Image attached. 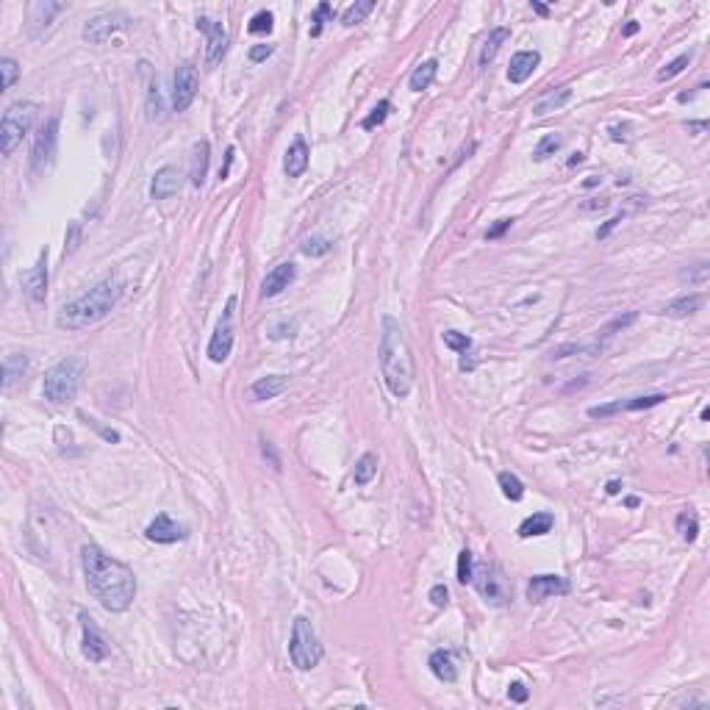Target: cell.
Listing matches in <instances>:
<instances>
[{"label":"cell","instance_id":"5","mask_svg":"<svg viewBox=\"0 0 710 710\" xmlns=\"http://www.w3.org/2000/svg\"><path fill=\"white\" fill-rule=\"evenodd\" d=\"M34 119H36V103H31V100L12 103L3 111V119H0V153L12 156L23 141V136L31 130Z\"/></svg>","mask_w":710,"mask_h":710},{"label":"cell","instance_id":"13","mask_svg":"<svg viewBox=\"0 0 710 710\" xmlns=\"http://www.w3.org/2000/svg\"><path fill=\"white\" fill-rule=\"evenodd\" d=\"M23 289L34 303H45V297H47V250H42L36 264L23 275Z\"/></svg>","mask_w":710,"mask_h":710},{"label":"cell","instance_id":"52","mask_svg":"<svg viewBox=\"0 0 710 710\" xmlns=\"http://www.w3.org/2000/svg\"><path fill=\"white\" fill-rule=\"evenodd\" d=\"M233 153H236V148H228V153H225V167L220 170V178L225 181L228 175H231V164H233Z\"/></svg>","mask_w":710,"mask_h":710},{"label":"cell","instance_id":"7","mask_svg":"<svg viewBox=\"0 0 710 710\" xmlns=\"http://www.w3.org/2000/svg\"><path fill=\"white\" fill-rule=\"evenodd\" d=\"M56 145H58V117H50L42 122V128L34 136V150H31V170L42 175L56 161Z\"/></svg>","mask_w":710,"mask_h":710},{"label":"cell","instance_id":"6","mask_svg":"<svg viewBox=\"0 0 710 710\" xmlns=\"http://www.w3.org/2000/svg\"><path fill=\"white\" fill-rule=\"evenodd\" d=\"M325 650L319 644V635L311 627V621L306 616H295V627H292V641H289V658L300 672H311L314 666H319Z\"/></svg>","mask_w":710,"mask_h":710},{"label":"cell","instance_id":"32","mask_svg":"<svg viewBox=\"0 0 710 710\" xmlns=\"http://www.w3.org/2000/svg\"><path fill=\"white\" fill-rule=\"evenodd\" d=\"M64 9H67L64 3H34L31 6V23H36V28H47L50 17L64 12Z\"/></svg>","mask_w":710,"mask_h":710},{"label":"cell","instance_id":"41","mask_svg":"<svg viewBox=\"0 0 710 710\" xmlns=\"http://www.w3.org/2000/svg\"><path fill=\"white\" fill-rule=\"evenodd\" d=\"M389 111H391V103H389V100H380V103L372 108V114L361 122V125H364V130H372V128L383 125V122H386V117H389Z\"/></svg>","mask_w":710,"mask_h":710},{"label":"cell","instance_id":"49","mask_svg":"<svg viewBox=\"0 0 710 710\" xmlns=\"http://www.w3.org/2000/svg\"><path fill=\"white\" fill-rule=\"evenodd\" d=\"M511 225H514V220H500V222H496V225H494V228L485 233V239H500V236H503V233H505Z\"/></svg>","mask_w":710,"mask_h":710},{"label":"cell","instance_id":"27","mask_svg":"<svg viewBox=\"0 0 710 710\" xmlns=\"http://www.w3.org/2000/svg\"><path fill=\"white\" fill-rule=\"evenodd\" d=\"M552 525H555V516H552V514H533V516H527V519L522 522L519 536H522V538L544 536V533H549V530H552Z\"/></svg>","mask_w":710,"mask_h":710},{"label":"cell","instance_id":"56","mask_svg":"<svg viewBox=\"0 0 710 710\" xmlns=\"http://www.w3.org/2000/svg\"><path fill=\"white\" fill-rule=\"evenodd\" d=\"M533 12H536V14H541V17H547V14H549V9H547L544 3H536V0H533Z\"/></svg>","mask_w":710,"mask_h":710},{"label":"cell","instance_id":"33","mask_svg":"<svg viewBox=\"0 0 710 710\" xmlns=\"http://www.w3.org/2000/svg\"><path fill=\"white\" fill-rule=\"evenodd\" d=\"M500 488H503V494L508 496L511 503H519L522 496H525V485H522V480L514 474V472H500Z\"/></svg>","mask_w":710,"mask_h":710},{"label":"cell","instance_id":"61","mask_svg":"<svg viewBox=\"0 0 710 710\" xmlns=\"http://www.w3.org/2000/svg\"><path fill=\"white\" fill-rule=\"evenodd\" d=\"M597 183H599V178H597V175H591V178H588L583 186H586V189H591V186H597Z\"/></svg>","mask_w":710,"mask_h":710},{"label":"cell","instance_id":"22","mask_svg":"<svg viewBox=\"0 0 710 710\" xmlns=\"http://www.w3.org/2000/svg\"><path fill=\"white\" fill-rule=\"evenodd\" d=\"M569 100H572V87H569V84H563V87L549 89L547 95H541V98L533 103V114H536V117H544V114H549V111L563 108Z\"/></svg>","mask_w":710,"mask_h":710},{"label":"cell","instance_id":"28","mask_svg":"<svg viewBox=\"0 0 710 710\" xmlns=\"http://www.w3.org/2000/svg\"><path fill=\"white\" fill-rule=\"evenodd\" d=\"M702 303H705L702 295H685V297H677L674 303H669V306L663 308V314H666V317H688V314L699 311Z\"/></svg>","mask_w":710,"mask_h":710},{"label":"cell","instance_id":"10","mask_svg":"<svg viewBox=\"0 0 710 710\" xmlns=\"http://www.w3.org/2000/svg\"><path fill=\"white\" fill-rule=\"evenodd\" d=\"M194 95H197V69L192 61H183L175 69V78H172V108L186 111L192 106Z\"/></svg>","mask_w":710,"mask_h":710},{"label":"cell","instance_id":"35","mask_svg":"<svg viewBox=\"0 0 710 710\" xmlns=\"http://www.w3.org/2000/svg\"><path fill=\"white\" fill-rule=\"evenodd\" d=\"M691 58H694V53H680L674 61H669L663 69H658V81H672L674 76H680L683 69L691 64Z\"/></svg>","mask_w":710,"mask_h":710},{"label":"cell","instance_id":"60","mask_svg":"<svg viewBox=\"0 0 710 710\" xmlns=\"http://www.w3.org/2000/svg\"><path fill=\"white\" fill-rule=\"evenodd\" d=\"M583 161V153H575L572 159H569V167H575V164H580Z\"/></svg>","mask_w":710,"mask_h":710},{"label":"cell","instance_id":"16","mask_svg":"<svg viewBox=\"0 0 710 710\" xmlns=\"http://www.w3.org/2000/svg\"><path fill=\"white\" fill-rule=\"evenodd\" d=\"M477 588H480V594H483L491 605H505V602H508V588H505V580H503V575H500V569H496V566H485V569L480 572Z\"/></svg>","mask_w":710,"mask_h":710},{"label":"cell","instance_id":"30","mask_svg":"<svg viewBox=\"0 0 710 710\" xmlns=\"http://www.w3.org/2000/svg\"><path fill=\"white\" fill-rule=\"evenodd\" d=\"M511 36V31L508 28H494L491 34H488V39H485V45H483V53H480V67H488L491 64V58L496 56V50L503 47V42Z\"/></svg>","mask_w":710,"mask_h":710},{"label":"cell","instance_id":"47","mask_svg":"<svg viewBox=\"0 0 710 710\" xmlns=\"http://www.w3.org/2000/svg\"><path fill=\"white\" fill-rule=\"evenodd\" d=\"M707 272H710L707 264H696V269H694V272H691V269L683 272V277H685L688 283H705V280H707Z\"/></svg>","mask_w":710,"mask_h":710},{"label":"cell","instance_id":"1","mask_svg":"<svg viewBox=\"0 0 710 710\" xmlns=\"http://www.w3.org/2000/svg\"><path fill=\"white\" fill-rule=\"evenodd\" d=\"M81 566H84V577H87V588L89 594L111 613H122L133 605L136 599V577L130 572V566H125L122 560L106 555L100 547L87 544L81 549Z\"/></svg>","mask_w":710,"mask_h":710},{"label":"cell","instance_id":"48","mask_svg":"<svg viewBox=\"0 0 710 710\" xmlns=\"http://www.w3.org/2000/svg\"><path fill=\"white\" fill-rule=\"evenodd\" d=\"M272 50H275L272 45H253V47H250V61H255V64H258V61H266V58L272 56Z\"/></svg>","mask_w":710,"mask_h":710},{"label":"cell","instance_id":"62","mask_svg":"<svg viewBox=\"0 0 710 710\" xmlns=\"http://www.w3.org/2000/svg\"><path fill=\"white\" fill-rule=\"evenodd\" d=\"M638 505V496H627V508H635Z\"/></svg>","mask_w":710,"mask_h":710},{"label":"cell","instance_id":"51","mask_svg":"<svg viewBox=\"0 0 710 710\" xmlns=\"http://www.w3.org/2000/svg\"><path fill=\"white\" fill-rule=\"evenodd\" d=\"M627 130H630V125H613L610 128V139L613 141H627Z\"/></svg>","mask_w":710,"mask_h":710},{"label":"cell","instance_id":"54","mask_svg":"<svg viewBox=\"0 0 710 710\" xmlns=\"http://www.w3.org/2000/svg\"><path fill=\"white\" fill-rule=\"evenodd\" d=\"M685 128H688V133H702V130H707V122L705 119L702 122H688Z\"/></svg>","mask_w":710,"mask_h":710},{"label":"cell","instance_id":"44","mask_svg":"<svg viewBox=\"0 0 710 710\" xmlns=\"http://www.w3.org/2000/svg\"><path fill=\"white\" fill-rule=\"evenodd\" d=\"M272 23H275L272 12H258V14L250 20L247 31H250V34H269V31H272Z\"/></svg>","mask_w":710,"mask_h":710},{"label":"cell","instance_id":"36","mask_svg":"<svg viewBox=\"0 0 710 710\" xmlns=\"http://www.w3.org/2000/svg\"><path fill=\"white\" fill-rule=\"evenodd\" d=\"M148 111H150V119H153V122H161V119H164V103H161L159 81H150V84H148Z\"/></svg>","mask_w":710,"mask_h":710},{"label":"cell","instance_id":"2","mask_svg":"<svg viewBox=\"0 0 710 710\" xmlns=\"http://www.w3.org/2000/svg\"><path fill=\"white\" fill-rule=\"evenodd\" d=\"M380 372L389 386V391L402 400L411 394L416 380V364L413 352L408 347V339L394 317H383V333H380Z\"/></svg>","mask_w":710,"mask_h":710},{"label":"cell","instance_id":"63","mask_svg":"<svg viewBox=\"0 0 710 710\" xmlns=\"http://www.w3.org/2000/svg\"><path fill=\"white\" fill-rule=\"evenodd\" d=\"M699 416H702V422H707V419H710V408H702V413H699Z\"/></svg>","mask_w":710,"mask_h":710},{"label":"cell","instance_id":"58","mask_svg":"<svg viewBox=\"0 0 710 710\" xmlns=\"http://www.w3.org/2000/svg\"><path fill=\"white\" fill-rule=\"evenodd\" d=\"M619 488H621L619 480H610V483H608V494H619Z\"/></svg>","mask_w":710,"mask_h":710},{"label":"cell","instance_id":"17","mask_svg":"<svg viewBox=\"0 0 710 710\" xmlns=\"http://www.w3.org/2000/svg\"><path fill=\"white\" fill-rule=\"evenodd\" d=\"M295 277H297V269H295V264H292V261L277 264V266L264 277V283H261V295H264V297H275V295H280L283 289H289V286H292Z\"/></svg>","mask_w":710,"mask_h":710},{"label":"cell","instance_id":"37","mask_svg":"<svg viewBox=\"0 0 710 710\" xmlns=\"http://www.w3.org/2000/svg\"><path fill=\"white\" fill-rule=\"evenodd\" d=\"M661 402H666V394H644V397H632L627 402L619 400L621 411H641V408H652V405H661Z\"/></svg>","mask_w":710,"mask_h":710},{"label":"cell","instance_id":"12","mask_svg":"<svg viewBox=\"0 0 710 710\" xmlns=\"http://www.w3.org/2000/svg\"><path fill=\"white\" fill-rule=\"evenodd\" d=\"M81 627H84V658L87 661H92V663H103L106 658H108V641H106V635L98 630V624H95V619L92 616H87V613H81Z\"/></svg>","mask_w":710,"mask_h":710},{"label":"cell","instance_id":"45","mask_svg":"<svg viewBox=\"0 0 710 710\" xmlns=\"http://www.w3.org/2000/svg\"><path fill=\"white\" fill-rule=\"evenodd\" d=\"M333 17V6L330 3H319L317 6V12H314V25H311V36H319L322 34V25H325V20H330Z\"/></svg>","mask_w":710,"mask_h":710},{"label":"cell","instance_id":"23","mask_svg":"<svg viewBox=\"0 0 710 710\" xmlns=\"http://www.w3.org/2000/svg\"><path fill=\"white\" fill-rule=\"evenodd\" d=\"M286 389H289V378L286 375H266V378H258L250 386V394L255 400H272V397L283 394Z\"/></svg>","mask_w":710,"mask_h":710},{"label":"cell","instance_id":"15","mask_svg":"<svg viewBox=\"0 0 710 710\" xmlns=\"http://www.w3.org/2000/svg\"><path fill=\"white\" fill-rule=\"evenodd\" d=\"M145 536H148L150 541H156V544H175V541H183V538H186V527L178 525L175 519H170L167 514H159V516L148 525Z\"/></svg>","mask_w":710,"mask_h":710},{"label":"cell","instance_id":"26","mask_svg":"<svg viewBox=\"0 0 710 710\" xmlns=\"http://www.w3.org/2000/svg\"><path fill=\"white\" fill-rule=\"evenodd\" d=\"M25 369H28V358H25V355L9 352L6 358H3V389H12L14 380H20V378L25 375Z\"/></svg>","mask_w":710,"mask_h":710},{"label":"cell","instance_id":"19","mask_svg":"<svg viewBox=\"0 0 710 710\" xmlns=\"http://www.w3.org/2000/svg\"><path fill=\"white\" fill-rule=\"evenodd\" d=\"M308 156H311V150L306 145V139L297 136L292 141V148L286 150V159H283V172H286L289 178H300L308 170Z\"/></svg>","mask_w":710,"mask_h":710},{"label":"cell","instance_id":"59","mask_svg":"<svg viewBox=\"0 0 710 710\" xmlns=\"http://www.w3.org/2000/svg\"><path fill=\"white\" fill-rule=\"evenodd\" d=\"M461 369L466 372V369H474V361L472 358H461Z\"/></svg>","mask_w":710,"mask_h":710},{"label":"cell","instance_id":"38","mask_svg":"<svg viewBox=\"0 0 710 710\" xmlns=\"http://www.w3.org/2000/svg\"><path fill=\"white\" fill-rule=\"evenodd\" d=\"M677 533H680L685 541H694V538L699 536V522H696V516L688 514V511H683V514L677 516Z\"/></svg>","mask_w":710,"mask_h":710},{"label":"cell","instance_id":"39","mask_svg":"<svg viewBox=\"0 0 710 710\" xmlns=\"http://www.w3.org/2000/svg\"><path fill=\"white\" fill-rule=\"evenodd\" d=\"M474 580V563H472V552L469 549H461L458 552V583L466 586Z\"/></svg>","mask_w":710,"mask_h":710},{"label":"cell","instance_id":"50","mask_svg":"<svg viewBox=\"0 0 710 710\" xmlns=\"http://www.w3.org/2000/svg\"><path fill=\"white\" fill-rule=\"evenodd\" d=\"M508 696H511L514 702H527V688H525L522 683H514V685L508 688Z\"/></svg>","mask_w":710,"mask_h":710},{"label":"cell","instance_id":"18","mask_svg":"<svg viewBox=\"0 0 710 710\" xmlns=\"http://www.w3.org/2000/svg\"><path fill=\"white\" fill-rule=\"evenodd\" d=\"M538 64H541V53L538 50H519V53H514V58L508 64V81L511 84H525L533 76V69Z\"/></svg>","mask_w":710,"mask_h":710},{"label":"cell","instance_id":"3","mask_svg":"<svg viewBox=\"0 0 710 710\" xmlns=\"http://www.w3.org/2000/svg\"><path fill=\"white\" fill-rule=\"evenodd\" d=\"M119 297H122L119 280L106 277V280L98 283V286H92L87 295H81L78 300L67 303V306L58 311V319H56V322H58V328H64V330L89 328V325L106 319V317L114 311V306L119 303Z\"/></svg>","mask_w":710,"mask_h":710},{"label":"cell","instance_id":"8","mask_svg":"<svg viewBox=\"0 0 710 710\" xmlns=\"http://www.w3.org/2000/svg\"><path fill=\"white\" fill-rule=\"evenodd\" d=\"M233 311H236V297H228L225 311L217 322V330L208 341V358L214 364H222L233 350Z\"/></svg>","mask_w":710,"mask_h":710},{"label":"cell","instance_id":"25","mask_svg":"<svg viewBox=\"0 0 710 710\" xmlns=\"http://www.w3.org/2000/svg\"><path fill=\"white\" fill-rule=\"evenodd\" d=\"M436 73H439V61H436V58L422 61V64L413 69V73H411V92L428 89V87L436 81Z\"/></svg>","mask_w":710,"mask_h":710},{"label":"cell","instance_id":"55","mask_svg":"<svg viewBox=\"0 0 710 710\" xmlns=\"http://www.w3.org/2000/svg\"><path fill=\"white\" fill-rule=\"evenodd\" d=\"M638 28H641V25H638V23H627L621 34H624V36H635V34H638Z\"/></svg>","mask_w":710,"mask_h":710},{"label":"cell","instance_id":"24","mask_svg":"<svg viewBox=\"0 0 710 710\" xmlns=\"http://www.w3.org/2000/svg\"><path fill=\"white\" fill-rule=\"evenodd\" d=\"M428 666H431V672H433L442 683H455V677H458V669H455L453 652H447V650H436V652L431 655Z\"/></svg>","mask_w":710,"mask_h":710},{"label":"cell","instance_id":"4","mask_svg":"<svg viewBox=\"0 0 710 710\" xmlns=\"http://www.w3.org/2000/svg\"><path fill=\"white\" fill-rule=\"evenodd\" d=\"M84 361L81 358H64L58 361L56 367H50L45 372V383H42V394L45 400L61 405V402H69L76 394H78V386H81V378H84Z\"/></svg>","mask_w":710,"mask_h":710},{"label":"cell","instance_id":"42","mask_svg":"<svg viewBox=\"0 0 710 710\" xmlns=\"http://www.w3.org/2000/svg\"><path fill=\"white\" fill-rule=\"evenodd\" d=\"M330 247H333V242H330L328 236H311V239H306L303 253H306V255H325Z\"/></svg>","mask_w":710,"mask_h":710},{"label":"cell","instance_id":"53","mask_svg":"<svg viewBox=\"0 0 710 710\" xmlns=\"http://www.w3.org/2000/svg\"><path fill=\"white\" fill-rule=\"evenodd\" d=\"M619 222H621V217H613V220H608V222H605V225L597 231V239H605V236H608V233H610V231H613Z\"/></svg>","mask_w":710,"mask_h":710},{"label":"cell","instance_id":"31","mask_svg":"<svg viewBox=\"0 0 710 710\" xmlns=\"http://www.w3.org/2000/svg\"><path fill=\"white\" fill-rule=\"evenodd\" d=\"M372 9H375V0H358V3H352V6H347V9H344L341 23H344L347 28H352V25L364 23V20H367V14H372Z\"/></svg>","mask_w":710,"mask_h":710},{"label":"cell","instance_id":"11","mask_svg":"<svg viewBox=\"0 0 710 710\" xmlns=\"http://www.w3.org/2000/svg\"><path fill=\"white\" fill-rule=\"evenodd\" d=\"M125 23H128V17H125L122 12L98 14V17H92V20L84 25V39H87L89 45H103V42H108Z\"/></svg>","mask_w":710,"mask_h":710},{"label":"cell","instance_id":"46","mask_svg":"<svg viewBox=\"0 0 710 710\" xmlns=\"http://www.w3.org/2000/svg\"><path fill=\"white\" fill-rule=\"evenodd\" d=\"M431 602H433L436 608H444V605L450 602V591H447V586H442V583H439V586H433V588H431Z\"/></svg>","mask_w":710,"mask_h":710},{"label":"cell","instance_id":"29","mask_svg":"<svg viewBox=\"0 0 710 710\" xmlns=\"http://www.w3.org/2000/svg\"><path fill=\"white\" fill-rule=\"evenodd\" d=\"M375 474H378V455H375V453L361 455V458H358V463H355V469H352V480H355V485H367Z\"/></svg>","mask_w":710,"mask_h":710},{"label":"cell","instance_id":"21","mask_svg":"<svg viewBox=\"0 0 710 710\" xmlns=\"http://www.w3.org/2000/svg\"><path fill=\"white\" fill-rule=\"evenodd\" d=\"M208 161H211V145L205 139L194 141L192 148V170H189V178H192V186H203L205 183V175H208Z\"/></svg>","mask_w":710,"mask_h":710},{"label":"cell","instance_id":"14","mask_svg":"<svg viewBox=\"0 0 710 710\" xmlns=\"http://www.w3.org/2000/svg\"><path fill=\"white\" fill-rule=\"evenodd\" d=\"M560 594H569V583H566L560 575H536L527 583V599L536 602V605L549 599V597H560Z\"/></svg>","mask_w":710,"mask_h":710},{"label":"cell","instance_id":"57","mask_svg":"<svg viewBox=\"0 0 710 710\" xmlns=\"http://www.w3.org/2000/svg\"><path fill=\"white\" fill-rule=\"evenodd\" d=\"M605 205H608L605 200H594V203H586L583 208H586V211H594V208H605Z\"/></svg>","mask_w":710,"mask_h":710},{"label":"cell","instance_id":"40","mask_svg":"<svg viewBox=\"0 0 710 710\" xmlns=\"http://www.w3.org/2000/svg\"><path fill=\"white\" fill-rule=\"evenodd\" d=\"M0 73H3V89H12L20 78V64L12 56H3L0 58Z\"/></svg>","mask_w":710,"mask_h":710},{"label":"cell","instance_id":"9","mask_svg":"<svg viewBox=\"0 0 710 710\" xmlns=\"http://www.w3.org/2000/svg\"><path fill=\"white\" fill-rule=\"evenodd\" d=\"M197 28L205 34V64L217 67L228 50V31L222 23L211 20V17H197Z\"/></svg>","mask_w":710,"mask_h":710},{"label":"cell","instance_id":"20","mask_svg":"<svg viewBox=\"0 0 710 710\" xmlns=\"http://www.w3.org/2000/svg\"><path fill=\"white\" fill-rule=\"evenodd\" d=\"M181 172L175 167H161L156 175H153V186H150V194L153 200H167L172 197L178 189H181Z\"/></svg>","mask_w":710,"mask_h":710},{"label":"cell","instance_id":"34","mask_svg":"<svg viewBox=\"0 0 710 710\" xmlns=\"http://www.w3.org/2000/svg\"><path fill=\"white\" fill-rule=\"evenodd\" d=\"M560 145H563V136H560V133H547V136L538 141V148L533 150V159H536V161H544V159L555 156V153L560 150Z\"/></svg>","mask_w":710,"mask_h":710},{"label":"cell","instance_id":"43","mask_svg":"<svg viewBox=\"0 0 710 710\" xmlns=\"http://www.w3.org/2000/svg\"><path fill=\"white\" fill-rule=\"evenodd\" d=\"M444 344L455 352H466L472 347V339L466 333H458V330H444Z\"/></svg>","mask_w":710,"mask_h":710}]
</instances>
